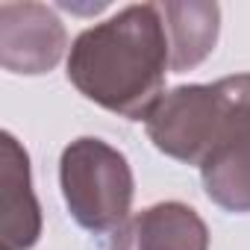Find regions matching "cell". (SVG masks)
Listing matches in <instances>:
<instances>
[{
    "instance_id": "cell-2",
    "label": "cell",
    "mask_w": 250,
    "mask_h": 250,
    "mask_svg": "<svg viewBox=\"0 0 250 250\" xmlns=\"http://www.w3.org/2000/svg\"><path fill=\"white\" fill-rule=\"evenodd\" d=\"M59 188L71 218L100 235L115 232L133 212L136 177L118 147L103 139H74L59 156Z\"/></svg>"
},
{
    "instance_id": "cell-5",
    "label": "cell",
    "mask_w": 250,
    "mask_h": 250,
    "mask_svg": "<svg viewBox=\"0 0 250 250\" xmlns=\"http://www.w3.org/2000/svg\"><path fill=\"white\" fill-rule=\"evenodd\" d=\"M62 18L44 3H0V65L9 74L39 77L53 71L68 53Z\"/></svg>"
},
{
    "instance_id": "cell-7",
    "label": "cell",
    "mask_w": 250,
    "mask_h": 250,
    "mask_svg": "<svg viewBox=\"0 0 250 250\" xmlns=\"http://www.w3.org/2000/svg\"><path fill=\"white\" fill-rule=\"evenodd\" d=\"M106 250H209V227L180 200H162L133 212L112 235Z\"/></svg>"
},
{
    "instance_id": "cell-6",
    "label": "cell",
    "mask_w": 250,
    "mask_h": 250,
    "mask_svg": "<svg viewBox=\"0 0 250 250\" xmlns=\"http://www.w3.org/2000/svg\"><path fill=\"white\" fill-rule=\"evenodd\" d=\"M42 238V206L33 191L30 156L12 133L0 136V244L33 250Z\"/></svg>"
},
{
    "instance_id": "cell-8",
    "label": "cell",
    "mask_w": 250,
    "mask_h": 250,
    "mask_svg": "<svg viewBox=\"0 0 250 250\" xmlns=\"http://www.w3.org/2000/svg\"><path fill=\"white\" fill-rule=\"evenodd\" d=\"M159 12L171 44V71L183 74L206 62L218 44L221 6L209 0H165Z\"/></svg>"
},
{
    "instance_id": "cell-1",
    "label": "cell",
    "mask_w": 250,
    "mask_h": 250,
    "mask_svg": "<svg viewBox=\"0 0 250 250\" xmlns=\"http://www.w3.org/2000/svg\"><path fill=\"white\" fill-rule=\"evenodd\" d=\"M68 83L100 109L145 121L165 94L171 44L159 3H133L83 30L68 50Z\"/></svg>"
},
{
    "instance_id": "cell-4",
    "label": "cell",
    "mask_w": 250,
    "mask_h": 250,
    "mask_svg": "<svg viewBox=\"0 0 250 250\" xmlns=\"http://www.w3.org/2000/svg\"><path fill=\"white\" fill-rule=\"evenodd\" d=\"M145 130L159 153L200 168L221 133V97L215 83L165 91L145 118Z\"/></svg>"
},
{
    "instance_id": "cell-3",
    "label": "cell",
    "mask_w": 250,
    "mask_h": 250,
    "mask_svg": "<svg viewBox=\"0 0 250 250\" xmlns=\"http://www.w3.org/2000/svg\"><path fill=\"white\" fill-rule=\"evenodd\" d=\"M221 97V133L200 162L203 191L227 212H250V71L215 83Z\"/></svg>"
}]
</instances>
